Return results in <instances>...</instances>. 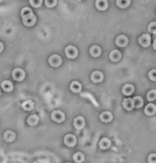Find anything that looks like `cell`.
I'll use <instances>...</instances> for the list:
<instances>
[{
    "mask_svg": "<svg viewBox=\"0 0 156 163\" xmlns=\"http://www.w3.org/2000/svg\"><path fill=\"white\" fill-rule=\"evenodd\" d=\"M51 118L53 121L61 123L66 119L65 114L60 110H54L51 114Z\"/></svg>",
    "mask_w": 156,
    "mask_h": 163,
    "instance_id": "6da1fadb",
    "label": "cell"
},
{
    "mask_svg": "<svg viewBox=\"0 0 156 163\" xmlns=\"http://www.w3.org/2000/svg\"><path fill=\"white\" fill-rule=\"evenodd\" d=\"M77 139L76 137L73 134H68L65 136L64 142L66 146L70 147H73L76 145Z\"/></svg>",
    "mask_w": 156,
    "mask_h": 163,
    "instance_id": "7a4b0ae2",
    "label": "cell"
},
{
    "mask_svg": "<svg viewBox=\"0 0 156 163\" xmlns=\"http://www.w3.org/2000/svg\"><path fill=\"white\" fill-rule=\"evenodd\" d=\"M25 72L23 69L16 68L12 72V77L16 81H22L25 77Z\"/></svg>",
    "mask_w": 156,
    "mask_h": 163,
    "instance_id": "3957f363",
    "label": "cell"
},
{
    "mask_svg": "<svg viewBox=\"0 0 156 163\" xmlns=\"http://www.w3.org/2000/svg\"><path fill=\"white\" fill-rule=\"evenodd\" d=\"M66 54L69 59H75L77 57L78 50L77 49L73 46H68L65 48Z\"/></svg>",
    "mask_w": 156,
    "mask_h": 163,
    "instance_id": "277c9868",
    "label": "cell"
},
{
    "mask_svg": "<svg viewBox=\"0 0 156 163\" xmlns=\"http://www.w3.org/2000/svg\"><path fill=\"white\" fill-rule=\"evenodd\" d=\"M50 65L52 67H57L61 65L62 60L61 56L57 54L51 55L48 60Z\"/></svg>",
    "mask_w": 156,
    "mask_h": 163,
    "instance_id": "5b68a950",
    "label": "cell"
},
{
    "mask_svg": "<svg viewBox=\"0 0 156 163\" xmlns=\"http://www.w3.org/2000/svg\"><path fill=\"white\" fill-rule=\"evenodd\" d=\"M85 125V120L82 116H78L74 119V126L77 130H82L84 128Z\"/></svg>",
    "mask_w": 156,
    "mask_h": 163,
    "instance_id": "8992f818",
    "label": "cell"
},
{
    "mask_svg": "<svg viewBox=\"0 0 156 163\" xmlns=\"http://www.w3.org/2000/svg\"><path fill=\"white\" fill-rule=\"evenodd\" d=\"M22 18L23 24L28 27L33 26L37 21L36 17L33 13Z\"/></svg>",
    "mask_w": 156,
    "mask_h": 163,
    "instance_id": "52a82bcc",
    "label": "cell"
},
{
    "mask_svg": "<svg viewBox=\"0 0 156 163\" xmlns=\"http://www.w3.org/2000/svg\"><path fill=\"white\" fill-rule=\"evenodd\" d=\"M104 79V75L102 72L95 71L92 73L91 75V79L94 83H97L102 81Z\"/></svg>",
    "mask_w": 156,
    "mask_h": 163,
    "instance_id": "ba28073f",
    "label": "cell"
},
{
    "mask_svg": "<svg viewBox=\"0 0 156 163\" xmlns=\"http://www.w3.org/2000/svg\"><path fill=\"white\" fill-rule=\"evenodd\" d=\"M123 107L128 111L133 110L135 108V103L133 99L131 98H125L123 103Z\"/></svg>",
    "mask_w": 156,
    "mask_h": 163,
    "instance_id": "9c48e42d",
    "label": "cell"
},
{
    "mask_svg": "<svg viewBox=\"0 0 156 163\" xmlns=\"http://www.w3.org/2000/svg\"><path fill=\"white\" fill-rule=\"evenodd\" d=\"M100 119L102 122L108 123L110 122L113 119L112 113L109 111H104L100 114Z\"/></svg>",
    "mask_w": 156,
    "mask_h": 163,
    "instance_id": "30bf717a",
    "label": "cell"
},
{
    "mask_svg": "<svg viewBox=\"0 0 156 163\" xmlns=\"http://www.w3.org/2000/svg\"><path fill=\"white\" fill-rule=\"evenodd\" d=\"M151 37L148 34H143L139 38V42L140 45L144 47H147L151 44Z\"/></svg>",
    "mask_w": 156,
    "mask_h": 163,
    "instance_id": "8fae6325",
    "label": "cell"
},
{
    "mask_svg": "<svg viewBox=\"0 0 156 163\" xmlns=\"http://www.w3.org/2000/svg\"><path fill=\"white\" fill-rule=\"evenodd\" d=\"M99 146L100 148L103 150L108 149L111 146V141L107 137H103L100 141Z\"/></svg>",
    "mask_w": 156,
    "mask_h": 163,
    "instance_id": "7c38bea8",
    "label": "cell"
},
{
    "mask_svg": "<svg viewBox=\"0 0 156 163\" xmlns=\"http://www.w3.org/2000/svg\"><path fill=\"white\" fill-rule=\"evenodd\" d=\"M128 42V38L126 36L124 35L119 36L115 40V44L118 46L120 47H124L126 46Z\"/></svg>",
    "mask_w": 156,
    "mask_h": 163,
    "instance_id": "4fadbf2b",
    "label": "cell"
},
{
    "mask_svg": "<svg viewBox=\"0 0 156 163\" xmlns=\"http://www.w3.org/2000/svg\"><path fill=\"white\" fill-rule=\"evenodd\" d=\"M16 134L13 131L7 130L4 133L3 139L7 142H11L15 141L16 139Z\"/></svg>",
    "mask_w": 156,
    "mask_h": 163,
    "instance_id": "5bb4252c",
    "label": "cell"
},
{
    "mask_svg": "<svg viewBox=\"0 0 156 163\" xmlns=\"http://www.w3.org/2000/svg\"><path fill=\"white\" fill-rule=\"evenodd\" d=\"M135 91V88L133 85L130 84H126L123 87L122 92L124 95L126 96L131 95Z\"/></svg>",
    "mask_w": 156,
    "mask_h": 163,
    "instance_id": "9a60e30c",
    "label": "cell"
},
{
    "mask_svg": "<svg viewBox=\"0 0 156 163\" xmlns=\"http://www.w3.org/2000/svg\"><path fill=\"white\" fill-rule=\"evenodd\" d=\"M144 113L148 116H152L156 113V106L153 103H149L146 106L144 110Z\"/></svg>",
    "mask_w": 156,
    "mask_h": 163,
    "instance_id": "2e32d148",
    "label": "cell"
},
{
    "mask_svg": "<svg viewBox=\"0 0 156 163\" xmlns=\"http://www.w3.org/2000/svg\"><path fill=\"white\" fill-rule=\"evenodd\" d=\"M122 58V54L118 50H114L111 51L110 54V58L113 62H118Z\"/></svg>",
    "mask_w": 156,
    "mask_h": 163,
    "instance_id": "e0dca14e",
    "label": "cell"
},
{
    "mask_svg": "<svg viewBox=\"0 0 156 163\" xmlns=\"http://www.w3.org/2000/svg\"><path fill=\"white\" fill-rule=\"evenodd\" d=\"M82 89V84L78 81H73L70 85V89L74 93H80Z\"/></svg>",
    "mask_w": 156,
    "mask_h": 163,
    "instance_id": "ac0fdd59",
    "label": "cell"
},
{
    "mask_svg": "<svg viewBox=\"0 0 156 163\" xmlns=\"http://www.w3.org/2000/svg\"><path fill=\"white\" fill-rule=\"evenodd\" d=\"M95 6L99 10L103 11L108 8L109 3L107 0H96Z\"/></svg>",
    "mask_w": 156,
    "mask_h": 163,
    "instance_id": "d6986e66",
    "label": "cell"
},
{
    "mask_svg": "<svg viewBox=\"0 0 156 163\" xmlns=\"http://www.w3.org/2000/svg\"><path fill=\"white\" fill-rule=\"evenodd\" d=\"M1 87L4 91L6 92H10L14 89V86L11 81L8 80L2 81L1 84Z\"/></svg>",
    "mask_w": 156,
    "mask_h": 163,
    "instance_id": "ffe728a7",
    "label": "cell"
},
{
    "mask_svg": "<svg viewBox=\"0 0 156 163\" xmlns=\"http://www.w3.org/2000/svg\"><path fill=\"white\" fill-rule=\"evenodd\" d=\"M22 107L24 110L31 111L34 108V103L31 99L26 100L22 104Z\"/></svg>",
    "mask_w": 156,
    "mask_h": 163,
    "instance_id": "44dd1931",
    "label": "cell"
},
{
    "mask_svg": "<svg viewBox=\"0 0 156 163\" xmlns=\"http://www.w3.org/2000/svg\"><path fill=\"white\" fill-rule=\"evenodd\" d=\"M89 52L92 57L96 58L101 55V49L98 46H92L89 50Z\"/></svg>",
    "mask_w": 156,
    "mask_h": 163,
    "instance_id": "7402d4cb",
    "label": "cell"
},
{
    "mask_svg": "<svg viewBox=\"0 0 156 163\" xmlns=\"http://www.w3.org/2000/svg\"><path fill=\"white\" fill-rule=\"evenodd\" d=\"M39 118L36 115H33L30 116L27 119V122L30 126H35L38 123Z\"/></svg>",
    "mask_w": 156,
    "mask_h": 163,
    "instance_id": "603a6c76",
    "label": "cell"
},
{
    "mask_svg": "<svg viewBox=\"0 0 156 163\" xmlns=\"http://www.w3.org/2000/svg\"><path fill=\"white\" fill-rule=\"evenodd\" d=\"M85 157V155L82 152L78 151L73 155V160L75 162L77 163H81L84 161Z\"/></svg>",
    "mask_w": 156,
    "mask_h": 163,
    "instance_id": "cb8c5ba5",
    "label": "cell"
},
{
    "mask_svg": "<svg viewBox=\"0 0 156 163\" xmlns=\"http://www.w3.org/2000/svg\"><path fill=\"white\" fill-rule=\"evenodd\" d=\"M135 103V108H139L144 105V100L142 97L139 96H136L132 98Z\"/></svg>",
    "mask_w": 156,
    "mask_h": 163,
    "instance_id": "d4e9b609",
    "label": "cell"
},
{
    "mask_svg": "<svg viewBox=\"0 0 156 163\" xmlns=\"http://www.w3.org/2000/svg\"><path fill=\"white\" fill-rule=\"evenodd\" d=\"M130 0H117L116 5L120 8H126L130 5Z\"/></svg>",
    "mask_w": 156,
    "mask_h": 163,
    "instance_id": "484cf974",
    "label": "cell"
},
{
    "mask_svg": "<svg viewBox=\"0 0 156 163\" xmlns=\"http://www.w3.org/2000/svg\"><path fill=\"white\" fill-rule=\"evenodd\" d=\"M147 100L149 102L154 101L156 99V90L153 89L148 92L146 95Z\"/></svg>",
    "mask_w": 156,
    "mask_h": 163,
    "instance_id": "4316f807",
    "label": "cell"
},
{
    "mask_svg": "<svg viewBox=\"0 0 156 163\" xmlns=\"http://www.w3.org/2000/svg\"><path fill=\"white\" fill-rule=\"evenodd\" d=\"M32 13L33 11L31 8H30V7H25L22 9L21 15L22 17L23 18L27 17Z\"/></svg>",
    "mask_w": 156,
    "mask_h": 163,
    "instance_id": "83f0119b",
    "label": "cell"
},
{
    "mask_svg": "<svg viewBox=\"0 0 156 163\" xmlns=\"http://www.w3.org/2000/svg\"><path fill=\"white\" fill-rule=\"evenodd\" d=\"M29 2L33 7L38 8L42 5L43 0H29Z\"/></svg>",
    "mask_w": 156,
    "mask_h": 163,
    "instance_id": "f1b7e54d",
    "label": "cell"
},
{
    "mask_svg": "<svg viewBox=\"0 0 156 163\" xmlns=\"http://www.w3.org/2000/svg\"><path fill=\"white\" fill-rule=\"evenodd\" d=\"M148 29L150 32L156 34V22H151L148 26Z\"/></svg>",
    "mask_w": 156,
    "mask_h": 163,
    "instance_id": "f546056e",
    "label": "cell"
},
{
    "mask_svg": "<svg viewBox=\"0 0 156 163\" xmlns=\"http://www.w3.org/2000/svg\"><path fill=\"white\" fill-rule=\"evenodd\" d=\"M45 4L48 7H53L57 5V0H45Z\"/></svg>",
    "mask_w": 156,
    "mask_h": 163,
    "instance_id": "4dcf8cb0",
    "label": "cell"
},
{
    "mask_svg": "<svg viewBox=\"0 0 156 163\" xmlns=\"http://www.w3.org/2000/svg\"><path fill=\"white\" fill-rule=\"evenodd\" d=\"M149 78L153 81H156V69L151 70L148 74Z\"/></svg>",
    "mask_w": 156,
    "mask_h": 163,
    "instance_id": "1f68e13d",
    "label": "cell"
},
{
    "mask_svg": "<svg viewBox=\"0 0 156 163\" xmlns=\"http://www.w3.org/2000/svg\"><path fill=\"white\" fill-rule=\"evenodd\" d=\"M148 161L150 163H156V153L150 154L148 157Z\"/></svg>",
    "mask_w": 156,
    "mask_h": 163,
    "instance_id": "d6a6232c",
    "label": "cell"
},
{
    "mask_svg": "<svg viewBox=\"0 0 156 163\" xmlns=\"http://www.w3.org/2000/svg\"><path fill=\"white\" fill-rule=\"evenodd\" d=\"M4 49V46L2 43L0 42V53L3 51Z\"/></svg>",
    "mask_w": 156,
    "mask_h": 163,
    "instance_id": "836d02e7",
    "label": "cell"
},
{
    "mask_svg": "<svg viewBox=\"0 0 156 163\" xmlns=\"http://www.w3.org/2000/svg\"><path fill=\"white\" fill-rule=\"evenodd\" d=\"M153 46H154V49L156 50V39H155L154 41Z\"/></svg>",
    "mask_w": 156,
    "mask_h": 163,
    "instance_id": "e575fe53",
    "label": "cell"
},
{
    "mask_svg": "<svg viewBox=\"0 0 156 163\" xmlns=\"http://www.w3.org/2000/svg\"><path fill=\"white\" fill-rule=\"evenodd\" d=\"M2 95V93H1V89H0V95Z\"/></svg>",
    "mask_w": 156,
    "mask_h": 163,
    "instance_id": "d590c367",
    "label": "cell"
},
{
    "mask_svg": "<svg viewBox=\"0 0 156 163\" xmlns=\"http://www.w3.org/2000/svg\"><path fill=\"white\" fill-rule=\"evenodd\" d=\"M76 1H79V2H80L82 0H76Z\"/></svg>",
    "mask_w": 156,
    "mask_h": 163,
    "instance_id": "8d00e7d4",
    "label": "cell"
}]
</instances>
